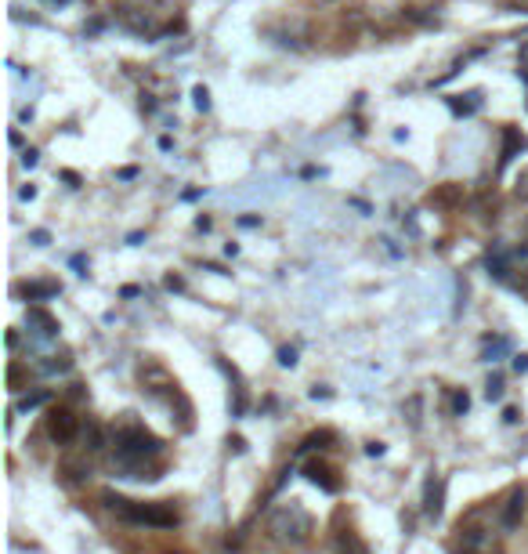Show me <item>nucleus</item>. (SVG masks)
Returning a JSON list of instances; mask_svg holds the SVG:
<instances>
[{
    "instance_id": "423d86ee",
    "label": "nucleus",
    "mask_w": 528,
    "mask_h": 554,
    "mask_svg": "<svg viewBox=\"0 0 528 554\" xmlns=\"http://www.w3.org/2000/svg\"><path fill=\"white\" fill-rule=\"evenodd\" d=\"M29 330L37 337H55L58 334V319H51L44 308H29V316H26Z\"/></svg>"
},
{
    "instance_id": "f8f14e48",
    "label": "nucleus",
    "mask_w": 528,
    "mask_h": 554,
    "mask_svg": "<svg viewBox=\"0 0 528 554\" xmlns=\"http://www.w3.org/2000/svg\"><path fill=\"white\" fill-rule=\"evenodd\" d=\"M340 551H344V554H369V547L366 544H362V540H359V536H340Z\"/></svg>"
},
{
    "instance_id": "9d476101",
    "label": "nucleus",
    "mask_w": 528,
    "mask_h": 554,
    "mask_svg": "<svg viewBox=\"0 0 528 554\" xmlns=\"http://www.w3.org/2000/svg\"><path fill=\"white\" fill-rule=\"evenodd\" d=\"M22 294H26L29 301H44V297L58 294V283H29V287H22Z\"/></svg>"
},
{
    "instance_id": "6e6552de",
    "label": "nucleus",
    "mask_w": 528,
    "mask_h": 554,
    "mask_svg": "<svg viewBox=\"0 0 528 554\" xmlns=\"http://www.w3.org/2000/svg\"><path fill=\"white\" fill-rule=\"evenodd\" d=\"M521 149H525V134L514 131V127H507V131H503V156H500L503 167H507V163L514 160V156H518Z\"/></svg>"
},
{
    "instance_id": "6ab92c4d",
    "label": "nucleus",
    "mask_w": 528,
    "mask_h": 554,
    "mask_svg": "<svg viewBox=\"0 0 528 554\" xmlns=\"http://www.w3.org/2000/svg\"><path fill=\"white\" fill-rule=\"evenodd\" d=\"M37 160H40L37 149H26V153H22V163H26V167H37Z\"/></svg>"
},
{
    "instance_id": "2eb2a0df",
    "label": "nucleus",
    "mask_w": 528,
    "mask_h": 554,
    "mask_svg": "<svg viewBox=\"0 0 528 554\" xmlns=\"http://www.w3.org/2000/svg\"><path fill=\"white\" fill-rule=\"evenodd\" d=\"M192 98H196V109H199V113H207V109H210V91H207V87L199 84L196 91H192Z\"/></svg>"
},
{
    "instance_id": "dca6fc26",
    "label": "nucleus",
    "mask_w": 528,
    "mask_h": 554,
    "mask_svg": "<svg viewBox=\"0 0 528 554\" xmlns=\"http://www.w3.org/2000/svg\"><path fill=\"white\" fill-rule=\"evenodd\" d=\"M467 406H471L467 392H456V395H453V413H467Z\"/></svg>"
},
{
    "instance_id": "a211bd4d",
    "label": "nucleus",
    "mask_w": 528,
    "mask_h": 554,
    "mask_svg": "<svg viewBox=\"0 0 528 554\" xmlns=\"http://www.w3.org/2000/svg\"><path fill=\"white\" fill-rule=\"evenodd\" d=\"M44 399H48V395H26V399L19 402V410H33V406H40Z\"/></svg>"
},
{
    "instance_id": "39448f33",
    "label": "nucleus",
    "mask_w": 528,
    "mask_h": 554,
    "mask_svg": "<svg viewBox=\"0 0 528 554\" xmlns=\"http://www.w3.org/2000/svg\"><path fill=\"white\" fill-rule=\"evenodd\" d=\"M442 507H445V482L438 475H431L424 486V511L431 518H438L442 515Z\"/></svg>"
},
{
    "instance_id": "f03ea898",
    "label": "nucleus",
    "mask_w": 528,
    "mask_h": 554,
    "mask_svg": "<svg viewBox=\"0 0 528 554\" xmlns=\"http://www.w3.org/2000/svg\"><path fill=\"white\" fill-rule=\"evenodd\" d=\"M113 15L127 33H138V37H160L163 33L160 11L145 8V4H116Z\"/></svg>"
},
{
    "instance_id": "0eeeda50",
    "label": "nucleus",
    "mask_w": 528,
    "mask_h": 554,
    "mask_svg": "<svg viewBox=\"0 0 528 554\" xmlns=\"http://www.w3.org/2000/svg\"><path fill=\"white\" fill-rule=\"evenodd\" d=\"M481 91H467V95H456V98H449V109H453L456 116H471V113H478L481 109Z\"/></svg>"
},
{
    "instance_id": "f257e3e1",
    "label": "nucleus",
    "mask_w": 528,
    "mask_h": 554,
    "mask_svg": "<svg viewBox=\"0 0 528 554\" xmlns=\"http://www.w3.org/2000/svg\"><path fill=\"white\" fill-rule=\"evenodd\" d=\"M272 533L279 536V540H286V544H304L308 533H312V518H308L304 507L286 504L272 515Z\"/></svg>"
},
{
    "instance_id": "f3484780",
    "label": "nucleus",
    "mask_w": 528,
    "mask_h": 554,
    "mask_svg": "<svg viewBox=\"0 0 528 554\" xmlns=\"http://www.w3.org/2000/svg\"><path fill=\"white\" fill-rule=\"evenodd\" d=\"M279 363H283V366H297V348H279Z\"/></svg>"
},
{
    "instance_id": "5701e85b",
    "label": "nucleus",
    "mask_w": 528,
    "mask_h": 554,
    "mask_svg": "<svg viewBox=\"0 0 528 554\" xmlns=\"http://www.w3.org/2000/svg\"><path fill=\"white\" fill-rule=\"evenodd\" d=\"M239 225H243V229H257V225H261V218H239Z\"/></svg>"
},
{
    "instance_id": "4be33fe9",
    "label": "nucleus",
    "mask_w": 528,
    "mask_h": 554,
    "mask_svg": "<svg viewBox=\"0 0 528 554\" xmlns=\"http://www.w3.org/2000/svg\"><path fill=\"white\" fill-rule=\"evenodd\" d=\"M514 370H518V373L528 370V355H518V359H514Z\"/></svg>"
},
{
    "instance_id": "ddd939ff",
    "label": "nucleus",
    "mask_w": 528,
    "mask_h": 554,
    "mask_svg": "<svg viewBox=\"0 0 528 554\" xmlns=\"http://www.w3.org/2000/svg\"><path fill=\"white\" fill-rule=\"evenodd\" d=\"M510 348V341L507 337H496V341H485V363H496L492 355H503Z\"/></svg>"
},
{
    "instance_id": "412c9836",
    "label": "nucleus",
    "mask_w": 528,
    "mask_h": 554,
    "mask_svg": "<svg viewBox=\"0 0 528 554\" xmlns=\"http://www.w3.org/2000/svg\"><path fill=\"white\" fill-rule=\"evenodd\" d=\"M366 453H369V457H380V453H384V442H369Z\"/></svg>"
},
{
    "instance_id": "7ed1b4c3",
    "label": "nucleus",
    "mask_w": 528,
    "mask_h": 554,
    "mask_svg": "<svg viewBox=\"0 0 528 554\" xmlns=\"http://www.w3.org/2000/svg\"><path fill=\"white\" fill-rule=\"evenodd\" d=\"M105 504L113 507L116 515H123L127 522H138V526H174L178 515L167 511V507H145V504H134V500H123V497H105Z\"/></svg>"
},
{
    "instance_id": "aec40b11",
    "label": "nucleus",
    "mask_w": 528,
    "mask_h": 554,
    "mask_svg": "<svg viewBox=\"0 0 528 554\" xmlns=\"http://www.w3.org/2000/svg\"><path fill=\"white\" fill-rule=\"evenodd\" d=\"M29 239H33V243H37V247H48V232H44V229H37V232H33V236H29Z\"/></svg>"
},
{
    "instance_id": "393cba45",
    "label": "nucleus",
    "mask_w": 528,
    "mask_h": 554,
    "mask_svg": "<svg viewBox=\"0 0 528 554\" xmlns=\"http://www.w3.org/2000/svg\"><path fill=\"white\" fill-rule=\"evenodd\" d=\"M48 4H69V0H48Z\"/></svg>"
},
{
    "instance_id": "4468645a",
    "label": "nucleus",
    "mask_w": 528,
    "mask_h": 554,
    "mask_svg": "<svg viewBox=\"0 0 528 554\" xmlns=\"http://www.w3.org/2000/svg\"><path fill=\"white\" fill-rule=\"evenodd\" d=\"M485 399L489 402L503 399V377H489V384H485Z\"/></svg>"
},
{
    "instance_id": "20e7f679",
    "label": "nucleus",
    "mask_w": 528,
    "mask_h": 554,
    "mask_svg": "<svg viewBox=\"0 0 528 554\" xmlns=\"http://www.w3.org/2000/svg\"><path fill=\"white\" fill-rule=\"evenodd\" d=\"M80 428H84V424L76 421V417H73L69 410H51V417H48V435H51L55 442H69Z\"/></svg>"
},
{
    "instance_id": "1a4fd4ad",
    "label": "nucleus",
    "mask_w": 528,
    "mask_h": 554,
    "mask_svg": "<svg viewBox=\"0 0 528 554\" xmlns=\"http://www.w3.org/2000/svg\"><path fill=\"white\" fill-rule=\"evenodd\" d=\"M521 511H525V493H521V489H514V493L507 497V507H503V526H507V529L518 526Z\"/></svg>"
},
{
    "instance_id": "b1692460",
    "label": "nucleus",
    "mask_w": 528,
    "mask_h": 554,
    "mask_svg": "<svg viewBox=\"0 0 528 554\" xmlns=\"http://www.w3.org/2000/svg\"><path fill=\"white\" fill-rule=\"evenodd\" d=\"M518 77H525V84H528V44H525V66L518 69Z\"/></svg>"
},
{
    "instance_id": "9b49d317",
    "label": "nucleus",
    "mask_w": 528,
    "mask_h": 554,
    "mask_svg": "<svg viewBox=\"0 0 528 554\" xmlns=\"http://www.w3.org/2000/svg\"><path fill=\"white\" fill-rule=\"evenodd\" d=\"M308 478H312V482H315V486H322V489H326V493H337V478H330V471H322L319 468V464H312V468H308Z\"/></svg>"
}]
</instances>
